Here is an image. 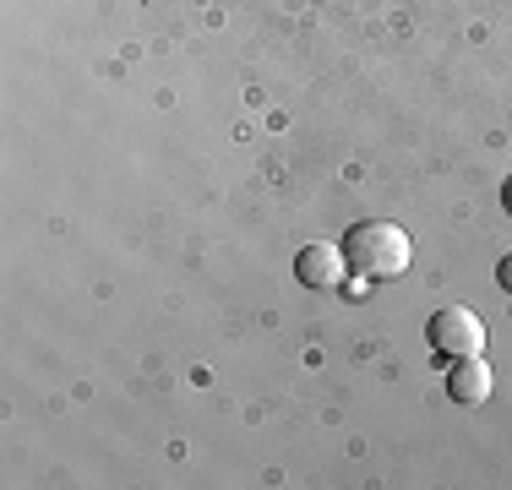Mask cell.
Segmentation results:
<instances>
[{"instance_id":"obj_2","label":"cell","mask_w":512,"mask_h":490,"mask_svg":"<svg viewBox=\"0 0 512 490\" xmlns=\"http://www.w3.org/2000/svg\"><path fill=\"white\" fill-rule=\"evenodd\" d=\"M425 343H431L442 360H463V354H480L485 349V322L469 311V305H442L425 327Z\"/></svg>"},{"instance_id":"obj_3","label":"cell","mask_w":512,"mask_h":490,"mask_svg":"<svg viewBox=\"0 0 512 490\" xmlns=\"http://www.w3.org/2000/svg\"><path fill=\"white\" fill-rule=\"evenodd\" d=\"M295 273H300V284H306V289H338V284H344V273H349L344 245H306V251L295 256Z\"/></svg>"},{"instance_id":"obj_1","label":"cell","mask_w":512,"mask_h":490,"mask_svg":"<svg viewBox=\"0 0 512 490\" xmlns=\"http://www.w3.org/2000/svg\"><path fill=\"white\" fill-rule=\"evenodd\" d=\"M344 262L355 278H398L414 262V245L398 224L371 218V224H355L344 235Z\"/></svg>"},{"instance_id":"obj_4","label":"cell","mask_w":512,"mask_h":490,"mask_svg":"<svg viewBox=\"0 0 512 490\" xmlns=\"http://www.w3.org/2000/svg\"><path fill=\"white\" fill-rule=\"evenodd\" d=\"M491 387H496V376L485 365V354H463V360H453V371H447V398L469 403V409L491 398Z\"/></svg>"},{"instance_id":"obj_5","label":"cell","mask_w":512,"mask_h":490,"mask_svg":"<svg viewBox=\"0 0 512 490\" xmlns=\"http://www.w3.org/2000/svg\"><path fill=\"white\" fill-rule=\"evenodd\" d=\"M496 284L512 294V256H502V267H496Z\"/></svg>"},{"instance_id":"obj_6","label":"cell","mask_w":512,"mask_h":490,"mask_svg":"<svg viewBox=\"0 0 512 490\" xmlns=\"http://www.w3.org/2000/svg\"><path fill=\"white\" fill-rule=\"evenodd\" d=\"M502 202H507V213H512V180H507V186H502Z\"/></svg>"}]
</instances>
